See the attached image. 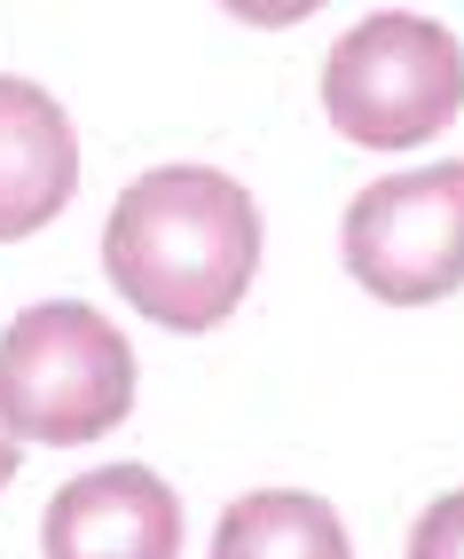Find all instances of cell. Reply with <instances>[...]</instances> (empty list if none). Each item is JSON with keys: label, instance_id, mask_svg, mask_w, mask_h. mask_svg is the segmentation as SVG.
<instances>
[{"label": "cell", "instance_id": "cell-3", "mask_svg": "<svg viewBox=\"0 0 464 559\" xmlns=\"http://www.w3.org/2000/svg\"><path fill=\"white\" fill-rule=\"evenodd\" d=\"M323 110L362 151H417L464 110V48L417 9H378L338 32L323 63Z\"/></svg>", "mask_w": 464, "mask_h": 559}, {"label": "cell", "instance_id": "cell-6", "mask_svg": "<svg viewBox=\"0 0 464 559\" xmlns=\"http://www.w3.org/2000/svg\"><path fill=\"white\" fill-rule=\"evenodd\" d=\"M80 190V134L63 103L0 71V245L40 237Z\"/></svg>", "mask_w": 464, "mask_h": 559}, {"label": "cell", "instance_id": "cell-7", "mask_svg": "<svg viewBox=\"0 0 464 559\" xmlns=\"http://www.w3.org/2000/svg\"><path fill=\"white\" fill-rule=\"evenodd\" d=\"M213 559H355L346 520L307 489H252L221 512Z\"/></svg>", "mask_w": 464, "mask_h": 559}, {"label": "cell", "instance_id": "cell-8", "mask_svg": "<svg viewBox=\"0 0 464 559\" xmlns=\"http://www.w3.org/2000/svg\"><path fill=\"white\" fill-rule=\"evenodd\" d=\"M409 559H464V489L417 512V528H409Z\"/></svg>", "mask_w": 464, "mask_h": 559}, {"label": "cell", "instance_id": "cell-2", "mask_svg": "<svg viewBox=\"0 0 464 559\" xmlns=\"http://www.w3.org/2000/svg\"><path fill=\"white\" fill-rule=\"evenodd\" d=\"M134 409V347L87 300H40L0 331V418L24 441L80 450Z\"/></svg>", "mask_w": 464, "mask_h": 559}, {"label": "cell", "instance_id": "cell-9", "mask_svg": "<svg viewBox=\"0 0 464 559\" xmlns=\"http://www.w3.org/2000/svg\"><path fill=\"white\" fill-rule=\"evenodd\" d=\"M16 465H24V457H16V433H9V418H0V489L16 480Z\"/></svg>", "mask_w": 464, "mask_h": 559}, {"label": "cell", "instance_id": "cell-4", "mask_svg": "<svg viewBox=\"0 0 464 559\" xmlns=\"http://www.w3.org/2000/svg\"><path fill=\"white\" fill-rule=\"evenodd\" d=\"M346 276L394 308H433L464 284V158L385 174L346 205Z\"/></svg>", "mask_w": 464, "mask_h": 559}, {"label": "cell", "instance_id": "cell-5", "mask_svg": "<svg viewBox=\"0 0 464 559\" xmlns=\"http://www.w3.org/2000/svg\"><path fill=\"white\" fill-rule=\"evenodd\" d=\"M40 551L48 559H181V497L150 465H95L48 497Z\"/></svg>", "mask_w": 464, "mask_h": 559}, {"label": "cell", "instance_id": "cell-1", "mask_svg": "<svg viewBox=\"0 0 464 559\" xmlns=\"http://www.w3.org/2000/svg\"><path fill=\"white\" fill-rule=\"evenodd\" d=\"M103 276L158 331H213L260 276V205L221 166H158L103 221Z\"/></svg>", "mask_w": 464, "mask_h": 559}]
</instances>
